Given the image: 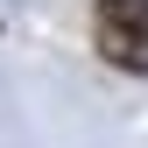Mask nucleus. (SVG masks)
Here are the masks:
<instances>
[{"label":"nucleus","instance_id":"f257e3e1","mask_svg":"<svg viewBox=\"0 0 148 148\" xmlns=\"http://www.w3.org/2000/svg\"><path fill=\"white\" fill-rule=\"evenodd\" d=\"M92 35H99V57L106 64L148 78V0H99Z\"/></svg>","mask_w":148,"mask_h":148}]
</instances>
